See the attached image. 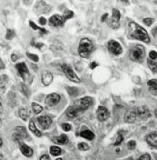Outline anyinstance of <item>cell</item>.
<instances>
[{"label":"cell","instance_id":"6da1fadb","mask_svg":"<svg viewBox=\"0 0 157 160\" xmlns=\"http://www.w3.org/2000/svg\"><path fill=\"white\" fill-rule=\"evenodd\" d=\"M93 104V99L89 97L83 98L77 101L73 106H69L66 110V115L69 118L73 119L84 113L87 108L91 106Z\"/></svg>","mask_w":157,"mask_h":160},{"label":"cell","instance_id":"7a4b0ae2","mask_svg":"<svg viewBox=\"0 0 157 160\" xmlns=\"http://www.w3.org/2000/svg\"><path fill=\"white\" fill-rule=\"evenodd\" d=\"M128 35L130 38L138 39L145 42V43H149L150 38L148 36V33L146 32V30L142 27L141 26H139L137 23L135 22H131L128 26Z\"/></svg>","mask_w":157,"mask_h":160},{"label":"cell","instance_id":"3957f363","mask_svg":"<svg viewBox=\"0 0 157 160\" xmlns=\"http://www.w3.org/2000/svg\"><path fill=\"white\" fill-rule=\"evenodd\" d=\"M95 46L94 44L89 38H84L80 40L78 46V53L81 58H87L91 55V53L94 51Z\"/></svg>","mask_w":157,"mask_h":160},{"label":"cell","instance_id":"277c9868","mask_svg":"<svg viewBox=\"0 0 157 160\" xmlns=\"http://www.w3.org/2000/svg\"><path fill=\"white\" fill-rule=\"evenodd\" d=\"M145 57V48L142 45H135L130 50V59L142 63Z\"/></svg>","mask_w":157,"mask_h":160},{"label":"cell","instance_id":"5b68a950","mask_svg":"<svg viewBox=\"0 0 157 160\" xmlns=\"http://www.w3.org/2000/svg\"><path fill=\"white\" fill-rule=\"evenodd\" d=\"M61 68H62V71L64 72V74L65 75V77L70 81H73V82H76V83L80 82V78L77 76V74H75V72L72 70V68L69 66H67L65 64H63L61 66Z\"/></svg>","mask_w":157,"mask_h":160},{"label":"cell","instance_id":"8992f818","mask_svg":"<svg viewBox=\"0 0 157 160\" xmlns=\"http://www.w3.org/2000/svg\"><path fill=\"white\" fill-rule=\"evenodd\" d=\"M107 47L111 53H113L114 55H116V56L120 55L123 51L121 45L116 40H110L107 44Z\"/></svg>","mask_w":157,"mask_h":160},{"label":"cell","instance_id":"52a82bcc","mask_svg":"<svg viewBox=\"0 0 157 160\" xmlns=\"http://www.w3.org/2000/svg\"><path fill=\"white\" fill-rule=\"evenodd\" d=\"M18 71V74L19 76L23 78L24 80H27L30 77V73L28 71V68L26 66V65L25 63H19L16 66Z\"/></svg>","mask_w":157,"mask_h":160},{"label":"cell","instance_id":"ba28073f","mask_svg":"<svg viewBox=\"0 0 157 160\" xmlns=\"http://www.w3.org/2000/svg\"><path fill=\"white\" fill-rule=\"evenodd\" d=\"M65 21H66V19L64 18V16L55 15L49 18V25L52 26H56V27L63 26Z\"/></svg>","mask_w":157,"mask_h":160},{"label":"cell","instance_id":"9c48e42d","mask_svg":"<svg viewBox=\"0 0 157 160\" xmlns=\"http://www.w3.org/2000/svg\"><path fill=\"white\" fill-rule=\"evenodd\" d=\"M109 116H110V113H109V111L107 110V108H105V107H104V106H99L98 108H97L96 117H97L99 121L104 122V121L107 120L109 118Z\"/></svg>","mask_w":157,"mask_h":160},{"label":"cell","instance_id":"30bf717a","mask_svg":"<svg viewBox=\"0 0 157 160\" xmlns=\"http://www.w3.org/2000/svg\"><path fill=\"white\" fill-rule=\"evenodd\" d=\"M37 121L43 129H47L52 124V119L48 116H41L37 118Z\"/></svg>","mask_w":157,"mask_h":160},{"label":"cell","instance_id":"8fae6325","mask_svg":"<svg viewBox=\"0 0 157 160\" xmlns=\"http://www.w3.org/2000/svg\"><path fill=\"white\" fill-rule=\"evenodd\" d=\"M59 100H60V96L57 95V94L53 93V94H50V95H48L46 97V98H45V104L47 106H55V105H57L58 103Z\"/></svg>","mask_w":157,"mask_h":160},{"label":"cell","instance_id":"7c38bea8","mask_svg":"<svg viewBox=\"0 0 157 160\" xmlns=\"http://www.w3.org/2000/svg\"><path fill=\"white\" fill-rule=\"evenodd\" d=\"M136 116H137L136 111H135V110H133V109L128 110V111L125 113V115H124V122L129 123V124L134 123V122L135 121Z\"/></svg>","mask_w":157,"mask_h":160},{"label":"cell","instance_id":"4fadbf2b","mask_svg":"<svg viewBox=\"0 0 157 160\" xmlns=\"http://www.w3.org/2000/svg\"><path fill=\"white\" fill-rule=\"evenodd\" d=\"M19 148L20 151L22 152V154L26 157H32L33 156V149L31 147H29L28 146L25 145V144H22L20 143L19 145Z\"/></svg>","mask_w":157,"mask_h":160},{"label":"cell","instance_id":"5bb4252c","mask_svg":"<svg viewBox=\"0 0 157 160\" xmlns=\"http://www.w3.org/2000/svg\"><path fill=\"white\" fill-rule=\"evenodd\" d=\"M136 113L137 115L142 118H150L151 117V114H150V111L147 107L145 106H142V107H138L136 109Z\"/></svg>","mask_w":157,"mask_h":160},{"label":"cell","instance_id":"9a60e30c","mask_svg":"<svg viewBox=\"0 0 157 160\" xmlns=\"http://www.w3.org/2000/svg\"><path fill=\"white\" fill-rule=\"evenodd\" d=\"M53 81V75L50 72H44L42 74V82L45 86H48Z\"/></svg>","mask_w":157,"mask_h":160},{"label":"cell","instance_id":"2e32d148","mask_svg":"<svg viewBox=\"0 0 157 160\" xmlns=\"http://www.w3.org/2000/svg\"><path fill=\"white\" fill-rule=\"evenodd\" d=\"M147 85H148V87H149V90L150 92L155 95L157 96V80L156 79H151L147 82Z\"/></svg>","mask_w":157,"mask_h":160},{"label":"cell","instance_id":"e0dca14e","mask_svg":"<svg viewBox=\"0 0 157 160\" xmlns=\"http://www.w3.org/2000/svg\"><path fill=\"white\" fill-rule=\"evenodd\" d=\"M146 140L150 146L157 147V134H150L149 136H147Z\"/></svg>","mask_w":157,"mask_h":160},{"label":"cell","instance_id":"ac0fdd59","mask_svg":"<svg viewBox=\"0 0 157 160\" xmlns=\"http://www.w3.org/2000/svg\"><path fill=\"white\" fill-rule=\"evenodd\" d=\"M80 136L87 140H93L95 138V134L91 130H84L80 133Z\"/></svg>","mask_w":157,"mask_h":160},{"label":"cell","instance_id":"d6986e66","mask_svg":"<svg viewBox=\"0 0 157 160\" xmlns=\"http://www.w3.org/2000/svg\"><path fill=\"white\" fill-rule=\"evenodd\" d=\"M29 129H30L31 132H33L37 137H41V136H42V133L37 128V126H36V125H35V122H34L33 120H30V122H29Z\"/></svg>","mask_w":157,"mask_h":160},{"label":"cell","instance_id":"ffe728a7","mask_svg":"<svg viewBox=\"0 0 157 160\" xmlns=\"http://www.w3.org/2000/svg\"><path fill=\"white\" fill-rule=\"evenodd\" d=\"M107 24H108V26H109L111 28H113V29H117L118 27L120 26L119 20L114 18L113 17H112L110 19L107 20Z\"/></svg>","mask_w":157,"mask_h":160},{"label":"cell","instance_id":"44dd1931","mask_svg":"<svg viewBox=\"0 0 157 160\" xmlns=\"http://www.w3.org/2000/svg\"><path fill=\"white\" fill-rule=\"evenodd\" d=\"M29 111L26 109V108H21L19 111H18V116L24 121H26L27 118H29Z\"/></svg>","mask_w":157,"mask_h":160},{"label":"cell","instance_id":"7402d4cb","mask_svg":"<svg viewBox=\"0 0 157 160\" xmlns=\"http://www.w3.org/2000/svg\"><path fill=\"white\" fill-rule=\"evenodd\" d=\"M53 140H54L56 143H57V144H65V143H67V141H68V138H67L66 135L63 134V135H61V136H59V137L54 138Z\"/></svg>","mask_w":157,"mask_h":160},{"label":"cell","instance_id":"603a6c76","mask_svg":"<svg viewBox=\"0 0 157 160\" xmlns=\"http://www.w3.org/2000/svg\"><path fill=\"white\" fill-rule=\"evenodd\" d=\"M16 134H18V136H20L22 138H26V128L25 127H23V126H18L17 128H16Z\"/></svg>","mask_w":157,"mask_h":160},{"label":"cell","instance_id":"cb8c5ba5","mask_svg":"<svg viewBox=\"0 0 157 160\" xmlns=\"http://www.w3.org/2000/svg\"><path fill=\"white\" fill-rule=\"evenodd\" d=\"M147 64H148V66L149 68L154 72V73H157V61L152 59L147 60Z\"/></svg>","mask_w":157,"mask_h":160},{"label":"cell","instance_id":"d4e9b609","mask_svg":"<svg viewBox=\"0 0 157 160\" xmlns=\"http://www.w3.org/2000/svg\"><path fill=\"white\" fill-rule=\"evenodd\" d=\"M32 109H33V111H34L35 114H39V113L42 112V110H43V106H41L37 103L33 102L32 103Z\"/></svg>","mask_w":157,"mask_h":160},{"label":"cell","instance_id":"484cf974","mask_svg":"<svg viewBox=\"0 0 157 160\" xmlns=\"http://www.w3.org/2000/svg\"><path fill=\"white\" fill-rule=\"evenodd\" d=\"M61 148L58 147V146H51L50 147V153L53 155V156H59L60 154H61Z\"/></svg>","mask_w":157,"mask_h":160},{"label":"cell","instance_id":"4316f807","mask_svg":"<svg viewBox=\"0 0 157 160\" xmlns=\"http://www.w3.org/2000/svg\"><path fill=\"white\" fill-rule=\"evenodd\" d=\"M78 149L81 151H85L89 149V146L86 143H79L78 144Z\"/></svg>","mask_w":157,"mask_h":160},{"label":"cell","instance_id":"83f0119b","mask_svg":"<svg viewBox=\"0 0 157 160\" xmlns=\"http://www.w3.org/2000/svg\"><path fill=\"white\" fill-rule=\"evenodd\" d=\"M26 56L28 57V58L31 60H33V61H35V62H38V57L37 56V55H34V54H31V53H26Z\"/></svg>","mask_w":157,"mask_h":160},{"label":"cell","instance_id":"f1b7e54d","mask_svg":"<svg viewBox=\"0 0 157 160\" xmlns=\"http://www.w3.org/2000/svg\"><path fill=\"white\" fill-rule=\"evenodd\" d=\"M112 12H113V18H116V19L117 20H119L121 18V14H120V12L118 11L117 9L114 8Z\"/></svg>","mask_w":157,"mask_h":160},{"label":"cell","instance_id":"f546056e","mask_svg":"<svg viewBox=\"0 0 157 160\" xmlns=\"http://www.w3.org/2000/svg\"><path fill=\"white\" fill-rule=\"evenodd\" d=\"M73 16H74V13H73L72 11H69V10H66V11L65 12V14H64V18L66 20L69 19V18H72Z\"/></svg>","mask_w":157,"mask_h":160},{"label":"cell","instance_id":"4dcf8cb0","mask_svg":"<svg viewBox=\"0 0 157 160\" xmlns=\"http://www.w3.org/2000/svg\"><path fill=\"white\" fill-rule=\"evenodd\" d=\"M123 140H124V137H123V135L119 133V134H118L117 138H116V141L115 142V146H119V145L123 142Z\"/></svg>","mask_w":157,"mask_h":160},{"label":"cell","instance_id":"1f68e13d","mask_svg":"<svg viewBox=\"0 0 157 160\" xmlns=\"http://www.w3.org/2000/svg\"><path fill=\"white\" fill-rule=\"evenodd\" d=\"M14 36H15V32L13 30H8L6 38V39H11V38H13Z\"/></svg>","mask_w":157,"mask_h":160},{"label":"cell","instance_id":"d6a6232c","mask_svg":"<svg viewBox=\"0 0 157 160\" xmlns=\"http://www.w3.org/2000/svg\"><path fill=\"white\" fill-rule=\"evenodd\" d=\"M62 128H63L65 131H70L72 127H71V125H69V124H67V123H65V124L62 125Z\"/></svg>","mask_w":157,"mask_h":160},{"label":"cell","instance_id":"836d02e7","mask_svg":"<svg viewBox=\"0 0 157 160\" xmlns=\"http://www.w3.org/2000/svg\"><path fill=\"white\" fill-rule=\"evenodd\" d=\"M138 160H151V157H150L149 154H143V156H141L139 158Z\"/></svg>","mask_w":157,"mask_h":160},{"label":"cell","instance_id":"e575fe53","mask_svg":"<svg viewBox=\"0 0 157 160\" xmlns=\"http://www.w3.org/2000/svg\"><path fill=\"white\" fill-rule=\"evenodd\" d=\"M149 58L152 60L157 59V53L155 51H151L150 54H149Z\"/></svg>","mask_w":157,"mask_h":160},{"label":"cell","instance_id":"d590c367","mask_svg":"<svg viewBox=\"0 0 157 160\" xmlns=\"http://www.w3.org/2000/svg\"><path fill=\"white\" fill-rule=\"evenodd\" d=\"M135 146H136L135 141L132 140V141H129V142H128V146H129L130 149H134V148L135 147Z\"/></svg>","mask_w":157,"mask_h":160},{"label":"cell","instance_id":"8d00e7d4","mask_svg":"<svg viewBox=\"0 0 157 160\" xmlns=\"http://www.w3.org/2000/svg\"><path fill=\"white\" fill-rule=\"evenodd\" d=\"M153 18H145V19H143V23L146 25V26H151L152 24H153Z\"/></svg>","mask_w":157,"mask_h":160},{"label":"cell","instance_id":"74e56055","mask_svg":"<svg viewBox=\"0 0 157 160\" xmlns=\"http://www.w3.org/2000/svg\"><path fill=\"white\" fill-rule=\"evenodd\" d=\"M29 24H30V26H31L33 29H35V30H41V28H39L33 21H29Z\"/></svg>","mask_w":157,"mask_h":160},{"label":"cell","instance_id":"f35d334b","mask_svg":"<svg viewBox=\"0 0 157 160\" xmlns=\"http://www.w3.org/2000/svg\"><path fill=\"white\" fill-rule=\"evenodd\" d=\"M39 23L41 24V25H45L46 24V19L45 18H39Z\"/></svg>","mask_w":157,"mask_h":160},{"label":"cell","instance_id":"ab89813d","mask_svg":"<svg viewBox=\"0 0 157 160\" xmlns=\"http://www.w3.org/2000/svg\"><path fill=\"white\" fill-rule=\"evenodd\" d=\"M40 160H51V159H50V158H49L47 155H44V156H42V157L40 158Z\"/></svg>","mask_w":157,"mask_h":160},{"label":"cell","instance_id":"60d3db41","mask_svg":"<svg viewBox=\"0 0 157 160\" xmlns=\"http://www.w3.org/2000/svg\"><path fill=\"white\" fill-rule=\"evenodd\" d=\"M96 66H97L96 62H93V63H91V65H90V68H91V69H94V68H96Z\"/></svg>","mask_w":157,"mask_h":160},{"label":"cell","instance_id":"b9f144b4","mask_svg":"<svg viewBox=\"0 0 157 160\" xmlns=\"http://www.w3.org/2000/svg\"><path fill=\"white\" fill-rule=\"evenodd\" d=\"M152 33H153V35L155 37V36H157V26H155L154 29H153V31H152Z\"/></svg>","mask_w":157,"mask_h":160},{"label":"cell","instance_id":"7bdbcfd3","mask_svg":"<svg viewBox=\"0 0 157 160\" xmlns=\"http://www.w3.org/2000/svg\"><path fill=\"white\" fill-rule=\"evenodd\" d=\"M33 45H34L36 47L39 48V49L41 48V47H42V46H44V44H33Z\"/></svg>","mask_w":157,"mask_h":160},{"label":"cell","instance_id":"ee69618b","mask_svg":"<svg viewBox=\"0 0 157 160\" xmlns=\"http://www.w3.org/2000/svg\"><path fill=\"white\" fill-rule=\"evenodd\" d=\"M18 57L16 54H13V55H12V57H11V58H12L13 61H16V60L18 59Z\"/></svg>","mask_w":157,"mask_h":160},{"label":"cell","instance_id":"f6af8a7d","mask_svg":"<svg viewBox=\"0 0 157 160\" xmlns=\"http://www.w3.org/2000/svg\"><path fill=\"white\" fill-rule=\"evenodd\" d=\"M107 17H108V14H107V13H105V14L103 16V18H102V21H104V20L107 18Z\"/></svg>","mask_w":157,"mask_h":160},{"label":"cell","instance_id":"bcb514c9","mask_svg":"<svg viewBox=\"0 0 157 160\" xmlns=\"http://www.w3.org/2000/svg\"><path fill=\"white\" fill-rule=\"evenodd\" d=\"M155 116H156V118H157V109H155Z\"/></svg>","mask_w":157,"mask_h":160},{"label":"cell","instance_id":"7dc6e473","mask_svg":"<svg viewBox=\"0 0 157 160\" xmlns=\"http://www.w3.org/2000/svg\"><path fill=\"white\" fill-rule=\"evenodd\" d=\"M57 160H63V159H62V158H57Z\"/></svg>","mask_w":157,"mask_h":160},{"label":"cell","instance_id":"c3c4849f","mask_svg":"<svg viewBox=\"0 0 157 160\" xmlns=\"http://www.w3.org/2000/svg\"><path fill=\"white\" fill-rule=\"evenodd\" d=\"M156 160H157V159H156Z\"/></svg>","mask_w":157,"mask_h":160}]
</instances>
